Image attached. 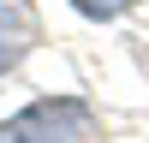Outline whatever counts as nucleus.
I'll list each match as a JSON object with an SVG mask.
<instances>
[{
  "label": "nucleus",
  "mask_w": 149,
  "mask_h": 143,
  "mask_svg": "<svg viewBox=\"0 0 149 143\" xmlns=\"http://www.w3.org/2000/svg\"><path fill=\"white\" fill-rule=\"evenodd\" d=\"M95 131L102 119L84 95H36L0 119V143H90Z\"/></svg>",
  "instance_id": "nucleus-1"
},
{
  "label": "nucleus",
  "mask_w": 149,
  "mask_h": 143,
  "mask_svg": "<svg viewBox=\"0 0 149 143\" xmlns=\"http://www.w3.org/2000/svg\"><path fill=\"white\" fill-rule=\"evenodd\" d=\"M36 42H42L36 12L24 6V0H0V78H6V72H18V60L30 54Z\"/></svg>",
  "instance_id": "nucleus-2"
},
{
  "label": "nucleus",
  "mask_w": 149,
  "mask_h": 143,
  "mask_svg": "<svg viewBox=\"0 0 149 143\" xmlns=\"http://www.w3.org/2000/svg\"><path fill=\"white\" fill-rule=\"evenodd\" d=\"M78 18H90V24H113L119 12H125V0H66Z\"/></svg>",
  "instance_id": "nucleus-3"
}]
</instances>
